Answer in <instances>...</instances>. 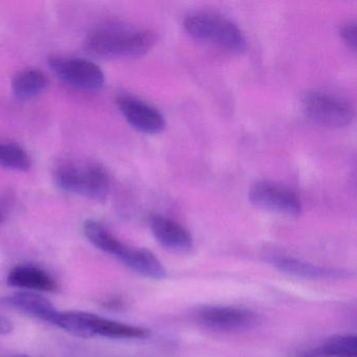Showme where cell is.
Returning <instances> with one entry per match:
<instances>
[{
	"label": "cell",
	"instance_id": "6da1fadb",
	"mask_svg": "<svg viewBox=\"0 0 357 357\" xmlns=\"http://www.w3.org/2000/svg\"><path fill=\"white\" fill-rule=\"evenodd\" d=\"M155 41V33L148 29L107 26L91 33L84 47L93 57L123 59L142 57L154 47Z\"/></svg>",
	"mask_w": 357,
	"mask_h": 357
},
{
	"label": "cell",
	"instance_id": "7a4b0ae2",
	"mask_svg": "<svg viewBox=\"0 0 357 357\" xmlns=\"http://www.w3.org/2000/svg\"><path fill=\"white\" fill-rule=\"evenodd\" d=\"M183 26L188 34L196 40L227 51L243 52L248 45L245 36L237 24L220 14L193 12L185 16Z\"/></svg>",
	"mask_w": 357,
	"mask_h": 357
},
{
	"label": "cell",
	"instance_id": "3957f363",
	"mask_svg": "<svg viewBox=\"0 0 357 357\" xmlns=\"http://www.w3.org/2000/svg\"><path fill=\"white\" fill-rule=\"evenodd\" d=\"M54 177L60 189L89 199H104L110 189L109 174L101 165L96 162L80 160L62 162L55 169Z\"/></svg>",
	"mask_w": 357,
	"mask_h": 357
},
{
	"label": "cell",
	"instance_id": "277c9868",
	"mask_svg": "<svg viewBox=\"0 0 357 357\" xmlns=\"http://www.w3.org/2000/svg\"><path fill=\"white\" fill-rule=\"evenodd\" d=\"M303 109L313 122L328 127L347 126L355 116L354 107L348 101L324 91L307 93Z\"/></svg>",
	"mask_w": 357,
	"mask_h": 357
},
{
	"label": "cell",
	"instance_id": "5b68a950",
	"mask_svg": "<svg viewBox=\"0 0 357 357\" xmlns=\"http://www.w3.org/2000/svg\"><path fill=\"white\" fill-rule=\"evenodd\" d=\"M50 68L60 79L81 91H100L105 84V75L89 60L53 55L47 59Z\"/></svg>",
	"mask_w": 357,
	"mask_h": 357
},
{
	"label": "cell",
	"instance_id": "8992f818",
	"mask_svg": "<svg viewBox=\"0 0 357 357\" xmlns=\"http://www.w3.org/2000/svg\"><path fill=\"white\" fill-rule=\"evenodd\" d=\"M195 317L208 329L222 332H242L258 325L260 317L250 309L234 306H204Z\"/></svg>",
	"mask_w": 357,
	"mask_h": 357
},
{
	"label": "cell",
	"instance_id": "52a82bcc",
	"mask_svg": "<svg viewBox=\"0 0 357 357\" xmlns=\"http://www.w3.org/2000/svg\"><path fill=\"white\" fill-rule=\"evenodd\" d=\"M250 202L257 208L278 214L296 216L302 212V202L289 188L273 181H258L248 192Z\"/></svg>",
	"mask_w": 357,
	"mask_h": 357
},
{
	"label": "cell",
	"instance_id": "ba28073f",
	"mask_svg": "<svg viewBox=\"0 0 357 357\" xmlns=\"http://www.w3.org/2000/svg\"><path fill=\"white\" fill-rule=\"evenodd\" d=\"M83 329L85 338L101 336L114 340H145L151 336V331L146 328L112 321L84 311Z\"/></svg>",
	"mask_w": 357,
	"mask_h": 357
},
{
	"label": "cell",
	"instance_id": "9c48e42d",
	"mask_svg": "<svg viewBox=\"0 0 357 357\" xmlns=\"http://www.w3.org/2000/svg\"><path fill=\"white\" fill-rule=\"evenodd\" d=\"M119 108L127 122L141 132L155 135L166 127L164 116L155 108L132 97H122L118 101Z\"/></svg>",
	"mask_w": 357,
	"mask_h": 357
},
{
	"label": "cell",
	"instance_id": "30bf717a",
	"mask_svg": "<svg viewBox=\"0 0 357 357\" xmlns=\"http://www.w3.org/2000/svg\"><path fill=\"white\" fill-rule=\"evenodd\" d=\"M150 227L155 239L167 250L178 254H189L193 250V237L179 223L155 215L150 220Z\"/></svg>",
	"mask_w": 357,
	"mask_h": 357
},
{
	"label": "cell",
	"instance_id": "8fae6325",
	"mask_svg": "<svg viewBox=\"0 0 357 357\" xmlns=\"http://www.w3.org/2000/svg\"><path fill=\"white\" fill-rule=\"evenodd\" d=\"M116 258L125 266L143 277L153 280H162L167 277L164 265L153 252L146 248H133L124 244Z\"/></svg>",
	"mask_w": 357,
	"mask_h": 357
},
{
	"label": "cell",
	"instance_id": "7c38bea8",
	"mask_svg": "<svg viewBox=\"0 0 357 357\" xmlns=\"http://www.w3.org/2000/svg\"><path fill=\"white\" fill-rule=\"evenodd\" d=\"M8 285L30 291L57 292L59 284L47 271L33 265H17L10 271Z\"/></svg>",
	"mask_w": 357,
	"mask_h": 357
},
{
	"label": "cell",
	"instance_id": "4fadbf2b",
	"mask_svg": "<svg viewBox=\"0 0 357 357\" xmlns=\"http://www.w3.org/2000/svg\"><path fill=\"white\" fill-rule=\"evenodd\" d=\"M6 306L11 307L29 317L52 324L58 311L51 301L32 291L16 292L1 300Z\"/></svg>",
	"mask_w": 357,
	"mask_h": 357
},
{
	"label": "cell",
	"instance_id": "5bb4252c",
	"mask_svg": "<svg viewBox=\"0 0 357 357\" xmlns=\"http://www.w3.org/2000/svg\"><path fill=\"white\" fill-rule=\"evenodd\" d=\"M275 268L281 273L301 279L323 280L342 278V273L334 269L326 268L319 265L311 264L304 261L296 260L292 258H277L273 261Z\"/></svg>",
	"mask_w": 357,
	"mask_h": 357
},
{
	"label": "cell",
	"instance_id": "9a60e30c",
	"mask_svg": "<svg viewBox=\"0 0 357 357\" xmlns=\"http://www.w3.org/2000/svg\"><path fill=\"white\" fill-rule=\"evenodd\" d=\"M49 86L47 76L40 70H26L16 75L12 81V89L17 99L22 101L34 99L45 93Z\"/></svg>",
	"mask_w": 357,
	"mask_h": 357
},
{
	"label": "cell",
	"instance_id": "2e32d148",
	"mask_svg": "<svg viewBox=\"0 0 357 357\" xmlns=\"http://www.w3.org/2000/svg\"><path fill=\"white\" fill-rule=\"evenodd\" d=\"M83 231L93 245L114 257H116L124 244L118 238L114 237L102 223L93 219L85 221Z\"/></svg>",
	"mask_w": 357,
	"mask_h": 357
},
{
	"label": "cell",
	"instance_id": "e0dca14e",
	"mask_svg": "<svg viewBox=\"0 0 357 357\" xmlns=\"http://www.w3.org/2000/svg\"><path fill=\"white\" fill-rule=\"evenodd\" d=\"M0 166L11 170L28 171L32 167V160L20 146L0 143Z\"/></svg>",
	"mask_w": 357,
	"mask_h": 357
},
{
	"label": "cell",
	"instance_id": "ac0fdd59",
	"mask_svg": "<svg viewBox=\"0 0 357 357\" xmlns=\"http://www.w3.org/2000/svg\"><path fill=\"white\" fill-rule=\"evenodd\" d=\"M325 354L333 357H356L357 338L354 335H338L329 338L321 347Z\"/></svg>",
	"mask_w": 357,
	"mask_h": 357
},
{
	"label": "cell",
	"instance_id": "d6986e66",
	"mask_svg": "<svg viewBox=\"0 0 357 357\" xmlns=\"http://www.w3.org/2000/svg\"><path fill=\"white\" fill-rule=\"evenodd\" d=\"M342 39L348 43L353 50L356 47V24L355 22H350L342 26L340 31Z\"/></svg>",
	"mask_w": 357,
	"mask_h": 357
},
{
	"label": "cell",
	"instance_id": "ffe728a7",
	"mask_svg": "<svg viewBox=\"0 0 357 357\" xmlns=\"http://www.w3.org/2000/svg\"><path fill=\"white\" fill-rule=\"evenodd\" d=\"M13 329L11 321L6 317H0V334L10 333Z\"/></svg>",
	"mask_w": 357,
	"mask_h": 357
},
{
	"label": "cell",
	"instance_id": "44dd1931",
	"mask_svg": "<svg viewBox=\"0 0 357 357\" xmlns=\"http://www.w3.org/2000/svg\"><path fill=\"white\" fill-rule=\"evenodd\" d=\"M3 220H5V214H3V211L0 208V225L3 222Z\"/></svg>",
	"mask_w": 357,
	"mask_h": 357
},
{
	"label": "cell",
	"instance_id": "7402d4cb",
	"mask_svg": "<svg viewBox=\"0 0 357 357\" xmlns=\"http://www.w3.org/2000/svg\"><path fill=\"white\" fill-rule=\"evenodd\" d=\"M22 357H29V356H22Z\"/></svg>",
	"mask_w": 357,
	"mask_h": 357
}]
</instances>
